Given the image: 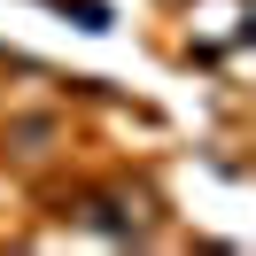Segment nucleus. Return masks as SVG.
Listing matches in <instances>:
<instances>
[]
</instances>
